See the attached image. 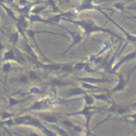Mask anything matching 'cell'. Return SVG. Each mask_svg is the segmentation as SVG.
Here are the masks:
<instances>
[{
  "mask_svg": "<svg viewBox=\"0 0 136 136\" xmlns=\"http://www.w3.org/2000/svg\"><path fill=\"white\" fill-rule=\"evenodd\" d=\"M74 22L83 27L87 33H90V32H93V31H97V30H103V31L109 32L108 30H102V29L99 28H98V27L96 26H93V25L92 22H85V21H82V22Z\"/></svg>",
  "mask_w": 136,
  "mask_h": 136,
  "instance_id": "obj_1",
  "label": "cell"
},
{
  "mask_svg": "<svg viewBox=\"0 0 136 136\" xmlns=\"http://www.w3.org/2000/svg\"><path fill=\"white\" fill-rule=\"evenodd\" d=\"M93 107H86L84 110H83L82 111H80L79 113H77L84 115L86 117V118H87V127H88V124H89V119L91 118L92 115L93 114V112H89V109H93Z\"/></svg>",
  "mask_w": 136,
  "mask_h": 136,
  "instance_id": "obj_2",
  "label": "cell"
},
{
  "mask_svg": "<svg viewBox=\"0 0 136 136\" xmlns=\"http://www.w3.org/2000/svg\"><path fill=\"white\" fill-rule=\"evenodd\" d=\"M99 9V7H97L96 5H93L91 4V2H86L84 1V3L81 6L80 9Z\"/></svg>",
  "mask_w": 136,
  "mask_h": 136,
  "instance_id": "obj_3",
  "label": "cell"
},
{
  "mask_svg": "<svg viewBox=\"0 0 136 136\" xmlns=\"http://www.w3.org/2000/svg\"><path fill=\"white\" fill-rule=\"evenodd\" d=\"M25 119H28L29 121V122H27L26 123V124H30V125H34V126H36V127H41V125L37 121H36V120H34L33 119H32V117H29V116H26V117H25ZM25 123V124H26Z\"/></svg>",
  "mask_w": 136,
  "mask_h": 136,
  "instance_id": "obj_4",
  "label": "cell"
},
{
  "mask_svg": "<svg viewBox=\"0 0 136 136\" xmlns=\"http://www.w3.org/2000/svg\"><path fill=\"white\" fill-rule=\"evenodd\" d=\"M36 4V3L34 2V3H31V2H29V5H27V6H25L24 8H23L22 9H20V12H23V13H26L27 15V13H29V10H30V8H31V7L33 5Z\"/></svg>",
  "mask_w": 136,
  "mask_h": 136,
  "instance_id": "obj_5",
  "label": "cell"
},
{
  "mask_svg": "<svg viewBox=\"0 0 136 136\" xmlns=\"http://www.w3.org/2000/svg\"><path fill=\"white\" fill-rule=\"evenodd\" d=\"M19 26L22 27L23 28H26L27 26V23L26 21V20L24 19V17L22 16L20 18H19V21H18V24Z\"/></svg>",
  "mask_w": 136,
  "mask_h": 136,
  "instance_id": "obj_6",
  "label": "cell"
},
{
  "mask_svg": "<svg viewBox=\"0 0 136 136\" xmlns=\"http://www.w3.org/2000/svg\"><path fill=\"white\" fill-rule=\"evenodd\" d=\"M84 91L81 88H74L71 90L69 94V95H79L81 93H84Z\"/></svg>",
  "mask_w": 136,
  "mask_h": 136,
  "instance_id": "obj_7",
  "label": "cell"
},
{
  "mask_svg": "<svg viewBox=\"0 0 136 136\" xmlns=\"http://www.w3.org/2000/svg\"><path fill=\"white\" fill-rule=\"evenodd\" d=\"M79 80H82L84 81L90 82V83H99V82H103V80L96 79H92V78H85V79H79Z\"/></svg>",
  "mask_w": 136,
  "mask_h": 136,
  "instance_id": "obj_8",
  "label": "cell"
},
{
  "mask_svg": "<svg viewBox=\"0 0 136 136\" xmlns=\"http://www.w3.org/2000/svg\"><path fill=\"white\" fill-rule=\"evenodd\" d=\"M9 59H12V60H15V56H13L12 51H10V52L5 53V54L4 60H9Z\"/></svg>",
  "mask_w": 136,
  "mask_h": 136,
  "instance_id": "obj_9",
  "label": "cell"
},
{
  "mask_svg": "<svg viewBox=\"0 0 136 136\" xmlns=\"http://www.w3.org/2000/svg\"><path fill=\"white\" fill-rule=\"evenodd\" d=\"M45 119L46 121H48L49 122L51 123H56L57 122V119L55 117H53V116H50V115H48L46 117H45Z\"/></svg>",
  "mask_w": 136,
  "mask_h": 136,
  "instance_id": "obj_10",
  "label": "cell"
},
{
  "mask_svg": "<svg viewBox=\"0 0 136 136\" xmlns=\"http://www.w3.org/2000/svg\"><path fill=\"white\" fill-rule=\"evenodd\" d=\"M31 22H35V21H44L41 18L37 15H32L30 17Z\"/></svg>",
  "mask_w": 136,
  "mask_h": 136,
  "instance_id": "obj_11",
  "label": "cell"
},
{
  "mask_svg": "<svg viewBox=\"0 0 136 136\" xmlns=\"http://www.w3.org/2000/svg\"><path fill=\"white\" fill-rule=\"evenodd\" d=\"M1 5H2V6H3V7L5 9V10L7 11V13H8V15H9V16H11V18H13V20H16V19H15V18L14 17V15H13V13L12 12V11H11V9H8V8H6V7L4 5L1 4Z\"/></svg>",
  "mask_w": 136,
  "mask_h": 136,
  "instance_id": "obj_12",
  "label": "cell"
},
{
  "mask_svg": "<svg viewBox=\"0 0 136 136\" xmlns=\"http://www.w3.org/2000/svg\"><path fill=\"white\" fill-rule=\"evenodd\" d=\"M51 83L53 85H54V86H61V85H63L64 84V83H62V81L59 80H53Z\"/></svg>",
  "mask_w": 136,
  "mask_h": 136,
  "instance_id": "obj_13",
  "label": "cell"
},
{
  "mask_svg": "<svg viewBox=\"0 0 136 136\" xmlns=\"http://www.w3.org/2000/svg\"><path fill=\"white\" fill-rule=\"evenodd\" d=\"M45 67H46V68H49V70H57L60 68V66H57V65H49V66H45Z\"/></svg>",
  "mask_w": 136,
  "mask_h": 136,
  "instance_id": "obj_14",
  "label": "cell"
},
{
  "mask_svg": "<svg viewBox=\"0 0 136 136\" xmlns=\"http://www.w3.org/2000/svg\"><path fill=\"white\" fill-rule=\"evenodd\" d=\"M26 121V119L25 117H19V118L16 119L15 120V122H16V124H23V123H25Z\"/></svg>",
  "mask_w": 136,
  "mask_h": 136,
  "instance_id": "obj_15",
  "label": "cell"
},
{
  "mask_svg": "<svg viewBox=\"0 0 136 136\" xmlns=\"http://www.w3.org/2000/svg\"><path fill=\"white\" fill-rule=\"evenodd\" d=\"M44 132L48 136H56V134L55 133H53L51 131H49L48 129H44Z\"/></svg>",
  "mask_w": 136,
  "mask_h": 136,
  "instance_id": "obj_16",
  "label": "cell"
},
{
  "mask_svg": "<svg viewBox=\"0 0 136 136\" xmlns=\"http://www.w3.org/2000/svg\"><path fill=\"white\" fill-rule=\"evenodd\" d=\"M18 38H19V36H18V33H15V34H13V35L11 36L10 40L13 42H16L18 41Z\"/></svg>",
  "mask_w": 136,
  "mask_h": 136,
  "instance_id": "obj_17",
  "label": "cell"
},
{
  "mask_svg": "<svg viewBox=\"0 0 136 136\" xmlns=\"http://www.w3.org/2000/svg\"><path fill=\"white\" fill-rule=\"evenodd\" d=\"M85 101L87 102V103L89 104V105H91V104H92L93 103V99L91 97H89V96H85Z\"/></svg>",
  "mask_w": 136,
  "mask_h": 136,
  "instance_id": "obj_18",
  "label": "cell"
},
{
  "mask_svg": "<svg viewBox=\"0 0 136 136\" xmlns=\"http://www.w3.org/2000/svg\"><path fill=\"white\" fill-rule=\"evenodd\" d=\"M26 46H27V51L29 52V53H30V54H31V56H32L35 59H37V56H36L35 55V54H34V52H33L32 51V50L31 49V48H30V47H29V46H28L27 44L26 45Z\"/></svg>",
  "mask_w": 136,
  "mask_h": 136,
  "instance_id": "obj_19",
  "label": "cell"
},
{
  "mask_svg": "<svg viewBox=\"0 0 136 136\" xmlns=\"http://www.w3.org/2000/svg\"><path fill=\"white\" fill-rule=\"evenodd\" d=\"M80 40H81L80 35L79 34L76 33V36H74V44H76V43L79 42Z\"/></svg>",
  "mask_w": 136,
  "mask_h": 136,
  "instance_id": "obj_20",
  "label": "cell"
},
{
  "mask_svg": "<svg viewBox=\"0 0 136 136\" xmlns=\"http://www.w3.org/2000/svg\"><path fill=\"white\" fill-rule=\"evenodd\" d=\"M44 8H45L44 7H39V8H35V9H33L32 12L35 13H40L41 11H42Z\"/></svg>",
  "mask_w": 136,
  "mask_h": 136,
  "instance_id": "obj_21",
  "label": "cell"
},
{
  "mask_svg": "<svg viewBox=\"0 0 136 136\" xmlns=\"http://www.w3.org/2000/svg\"><path fill=\"white\" fill-rule=\"evenodd\" d=\"M44 106L41 103H36L33 107V109H40V108H42Z\"/></svg>",
  "mask_w": 136,
  "mask_h": 136,
  "instance_id": "obj_22",
  "label": "cell"
},
{
  "mask_svg": "<svg viewBox=\"0 0 136 136\" xmlns=\"http://www.w3.org/2000/svg\"><path fill=\"white\" fill-rule=\"evenodd\" d=\"M84 66V64L83 63H78V64L75 66V68H76L77 70H81V69L83 68Z\"/></svg>",
  "mask_w": 136,
  "mask_h": 136,
  "instance_id": "obj_23",
  "label": "cell"
},
{
  "mask_svg": "<svg viewBox=\"0 0 136 136\" xmlns=\"http://www.w3.org/2000/svg\"><path fill=\"white\" fill-rule=\"evenodd\" d=\"M49 4L52 6L53 8L55 9V10H57V8L55 7V3H54V1H53V0H49Z\"/></svg>",
  "mask_w": 136,
  "mask_h": 136,
  "instance_id": "obj_24",
  "label": "cell"
},
{
  "mask_svg": "<svg viewBox=\"0 0 136 136\" xmlns=\"http://www.w3.org/2000/svg\"><path fill=\"white\" fill-rule=\"evenodd\" d=\"M29 76L31 79H35L37 78V76H36V74H35L34 72L31 71L29 72Z\"/></svg>",
  "mask_w": 136,
  "mask_h": 136,
  "instance_id": "obj_25",
  "label": "cell"
},
{
  "mask_svg": "<svg viewBox=\"0 0 136 136\" xmlns=\"http://www.w3.org/2000/svg\"><path fill=\"white\" fill-rule=\"evenodd\" d=\"M58 132H59V133L61 136H66V132H65L63 129H58Z\"/></svg>",
  "mask_w": 136,
  "mask_h": 136,
  "instance_id": "obj_26",
  "label": "cell"
},
{
  "mask_svg": "<svg viewBox=\"0 0 136 136\" xmlns=\"http://www.w3.org/2000/svg\"><path fill=\"white\" fill-rule=\"evenodd\" d=\"M83 84V87H85V88H95V87H93V86H92V85H90V84H86V83H83L82 84Z\"/></svg>",
  "mask_w": 136,
  "mask_h": 136,
  "instance_id": "obj_27",
  "label": "cell"
},
{
  "mask_svg": "<svg viewBox=\"0 0 136 136\" xmlns=\"http://www.w3.org/2000/svg\"><path fill=\"white\" fill-rule=\"evenodd\" d=\"M71 66H69V65H65V66H63V70L64 71L71 70Z\"/></svg>",
  "mask_w": 136,
  "mask_h": 136,
  "instance_id": "obj_28",
  "label": "cell"
},
{
  "mask_svg": "<svg viewBox=\"0 0 136 136\" xmlns=\"http://www.w3.org/2000/svg\"><path fill=\"white\" fill-rule=\"evenodd\" d=\"M31 92H35V93H40V90L37 88H32L31 89Z\"/></svg>",
  "mask_w": 136,
  "mask_h": 136,
  "instance_id": "obj_29",
  "label": "cell"
},
{
  "mask_svg": "<svg viewBox=\"0 0 136 136\" xmlns=\"http://www.w3.org/2000/svg\"><path fill=\"white\" fill-rule=\"evenodd\" d=\"M96 99H103V100H107L106 99V97L104 95H96L95 96Z\"/></svg>",
  "mask_w": 136,
  "mask_h": 136,
  "instance_id": "obj_30",
  "label": "cell"
},
{
  "mask_svg": "<svg viewBox=\"0 0 136 136\" xmlns=\"http://www.w3.org/2000/svg\"><path fill=\"white\" fill-rule=\"evenodd\" d=\"M9 68H10V64H9V63H7V64H5L4 66V71H7V70H8L9 69Z\"/></svg>",
  "mask_w": 136,
  "mask_h": 136,
  "instance_id": "obj_31",
  "label": "cell"
},
{
  "mask_svg": "<svg viewBox=\"0 0 136 136\" xmlns=\"http://www.w3.org/2000/svg\"><path fill=\"white\" fill-rule=\"evenodd\" d=\"M12 116V115L11 114H9V113H6V112H4V113L3 115V118L5 119V118H7V117H11Z\"/></svg>",
  "mask_w": 136,
  "mask_h": 136,
  "instance_id": "obj_32",
  "label": "cell"
},
{
  "mask_svg": "<svg viewBox=\"0 0 136 136\" xmlns=\"http://www.w3.org/2000/svg\"><path fill=\"white\" fill-rule=\"evenodd\" d=\"M21 81H22V83H27V79L26 76H22V78H21Z\"/></svg>",
  "mask_w": 136,
  "mask_h": 136,
  "instance_id": "obj_33",
  "label": "cell"
},
{
  "mask_svg": "<svg viewBox=\"0 0 136 136\" xmlns=\"http://www.w3.org/2000/svg\"><path fill=\"white\" fill-rule=\"evenodd\" d=\"M55 22H59V20H60V16H55L53 19Z\"/></svg>",
  "mask_w": 136,
  "mask_h": 136,
  "instance_id": "obj_34",
  "label": "cell"
},
{
  "mask_svg": "<svg viewBox=\"0 0 136 136\" xmlns=\"http://www.w3.org/2000/svg\"><path fill=\"white\" fill-rule=\"evenodd\" d=\"M64 124L67 125V126H68V127H71V126H73V124L70 122V121H66L64 122Z\"/></svg>",
  "mask_w": 136,
  "mask_h": 136,
  "instance_id": "obj_35",
  "label": "cell"
},
{
  "mask_svg": "<svg viewBox=\"0 0 136 136\" xmlns=\"http://www.w3.org/2000/svg\"><path fill=\"white\" fill-rule=\"evenodd\" d=\"M27 33H28V34L29 35V36H31V38H33L34 37V32H32V31H27Z\"/></svg>",
  "mask_w": 136,
  "mask_h": 136,
  "instance_id": "obj_36",
  "label": "cell"
},
{
  "mask_svg": "<svg viewBox=\"0 0 136 136\" xmlns=\"http://www.w3.org/2000/svg\"><path fill=\"white\" fill-rule=\"evenodd\" d=\"M10 104L12 105H14V104H15L16 103H17V101L16 100H15V99H10Z\"/></svg>",
  "mask_w": 136,
  "mask_h": 136,
  "instance_id": "obj_37",
  "label": "cell"
},
{
  "mask_svg": "<svg viewBox=\"0 0 136 136\" xmlns=\"http://www.w3.org/2000/svg\"><path fill=\"white\" fill-rule=\"evenodd\" d=\"M29 2L28 1H27L26 0H20V1H19V4L21 5H26V4H28Z\"/></svg>",
  "mask_w": 136,
  "mask_h": 136,
  "instance_id": "obj_38",
  "label": "cell"
},
{
  "mask_svg": "<svg viewBox=\"0 0 136 136\" xmlns=\"http://www.w3.org/2000/svg\"><path fill=\"white\" fill-rule=\"evenodd\" d=\"M102 58H103L102 57L97 58L96 60H95V62H96V63H99V62H100V61H101V60H102Z\"/></svg>",
  "mask_w": 136,
  "mask_h": 136,
  "instance_id": "obj_39",
  "label": "cell"
},
{
  "mask_svg": "<svg viewBox=\"0 0 136 136\" xmlns=\"http://www.w3.org/2000/svg\"><path fill=\"white\" fill-rule=\"evenodd\" d=\"M5 123H7V124H8V125H12L13 124V121L11 120V119H9V120H8V121H7Z\"/></svg>",
  "mask_w": 136,
  "mask_h": 136,
  "instance_id": "obj_40",
  "label": "cell"
},
{
  "mask_svg": "<svg viewBox=\"0 0 136 136\" xmlns=\"http://www.w3.org/2000/svg\"><path fill=\"white\" fill-rule=\"evenodd\" d=\"M115 6L116 7V8H118L119 9H122V7L121 6V5L119 4H117L115 5Z\"/></svg>",
  "mask_w": 136,
  "mask_h": 136,
  "instance_id": "obj_41",
  "label": "cell"
},
{
  "mask_svg": "<svg viewBox=\"0 0 136 136\" xmlns=\"http://www.w3.org/2000/svg\"><path fill=\"white\" fill-rule=\"evenodd\" d=\"M85 70H86L87 72H92V70H91L90 68H89V66H86V67H85Z\"/></svg>",
  "mask_w": 136,
  "mask_h": 136,
  "instance_id": "obj_42",
  "label": "cell"
},
{
  "mask_svg": "<svg viewBox=\"0 0 136 136\" xmlns=\"http://www.w3.org/2000/svg\"><path fill=\"white\" fill-rule=\"evenodd\" d=\"M75 130L79 131V132H81V131H82V129H81L79 127H77V126H75Z\"/></svg>",
  "mask_w": 136,
  "mask_h": 136,
  "instance_id": "obj_43",
  "label": "cell"
},
{
  "mask_svg": "<svg viewBox=\"0 0 136 136\" xmlns=\"http://www.w3.org/2000/svg\"><path fill=\"white\" fill-rule=\"evenodd\" d=\"M18 30H19V31H20V32H22V34H23V30H22V28H20V26H19V25H18Z\"/></svg>",
  "mask_w": 136,
  "mask_h": 136,
  "instance_id": "obj_44",
  "label": "cell"
},
{
  "mask_svg": "<svg viewBox=\"0 0 136 136\" xmlns=\"http://www.w3.org/2000/svg\"><path fill=\"white\" fill-rule=\"evenodd\" d=\"M31 136H38L36 133H31Z\"/></svg>",
  "mask_w": 136,
  "mask_h": 136,
  "instance_id": "obj_45",
  "label": "cell"
},
{
  "mask_svg": "<svg viewBox=\"0 0 136 136\" xmlns=\"http://www.w3.org/2000/svg\"><path fill=\"white\" fill-rule=\"evenodd\" d=\"M2 48V46H1V43H0V49Z\"/></svg>",
  "mask_w": 136,
  "mask_h": 136,
  "instance_id": "obj_46",
  "label": "cell"
},
{
  "mask_svg": "<svg viewBox=\"0 0 136 136\" xmlns=\"http://www.w3.org/2000/svg\"><path fill=\"white\" fill-rule=\"evenodd\" d=\"M89 134H90V133H88V134L86 135V136H89Z\"/></svg>",
  "mask_w": 136,
  "mask_h": 136,
  "instance_id": "obj_47",
  "label": "cell"
},
{
  "mask_svg": "<svg viewBox=\"0 0 136 136\" xmlns=\"http://www.w3.org/2000/svg\"><path fill=\"white\" fill-rule=\"evenodd\" d=\"M9 1H11V2L13 1V0H9Z\"/></svg>",
  "mask_w": 136,
  "mask_h": 136,
  "instance_id": "obj_48",
  "label": "cell"
}]
</instances>
